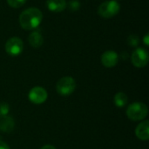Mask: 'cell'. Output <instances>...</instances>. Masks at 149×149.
I'll return each instance as SVG.
<instances>
[{
    "label": "cell",
    "instance_id": "1",
    "mask_svg": "<svg viewBox=\"0 0 149 149\" xmlns=\"http://www.w3.org/2000/svg\"><path fill=\"white\" fill-rule=\"evenodd\" d=\"M43 19V14L38 8H28L19 16V24L24 30L31 31L38 28Z\"/></svg>",
    "mask_w": 149,
    "mask_h": 149
},
{
    "label": "cell",
    "instance_id": "14",
    "mask_svg": "<svg viewBox=\"0 0 149 149\" xmlns=\"http://www.w3.org/2000/svg\"><path fill=\"white\" fill-rule=\"evenodd\" d=\"M26 0H7V3L12 8H20L25 3Z\"/></svg>",
    "mask_w": 149,
    "mask_h": 149
},
{
    "label": "cell",
    "instance_id": "17",
    "mask_svg": "<svg viewBox=\"0 0 149 149\" xmlns=\"http://www.w3.org/2000/svg\"><path fill=\"white\" fill-rule=\"evenodd\" d=\"M0 149H10V147L3 141H0Z\"/></svg>",
    "mask_w": 149,
    "mask_h": 149
},
{
    "label": "cell",
    "instance_id": "18",
    "mask_svg": "<svg viewBox=\"0 0 149 149\" xmlns=\"http://www.w3.org/2000/svg\"><path fill=\"white\" fill-rule=\"evenodd\" d=\"M144 44L148 46L149 45V37H148V34H147L146 36H145V38H144Z\"/></svg>",
    "mask_w": 149,
    "mask_h": 149
},
{
    "label": "cell",
    "instance_id": "2",
    "mask_svg": "<svg viewBox=\"0 0 149 149\" xmlns=\"http://www.w3.org/2000/svg\"><path fill=\"white\" fill-rule=\"evenodd\" d=\"M127 116L133 121L142 120L148 116V106L142 102H135L128 106L127 109Z\"/></svg>",
    "mask_w": 149,
    "mask_h": 149
},
{
    "label": "cell",
    "instance_id": "7",
    "mask_svg": "<svg viewBox=\"0 0 149 149\" xmlns=\"http://www.w3.org/2000/svg\"><path fill=\"white\" fill-rule=\"evenodd\" d=\"M47 97H48V94H47L46 90L41 86H35L31 88L28 94V98L30 101L37 105L43 104L44 102H45V100H47Z\"/></svg>",
    "mask_w": 149,
    "mask_h": 149
},
{
    "label": "cell",
    "instance_id": "10",
    "mask_svg": "<svg viewBox=\"0 0 149 149\" xmlns=\"http://www.w3.org/2000/svg\"><path fill=\"white\" fill-rule=\"evenodd\" d=\"M15 127V121L13 118L10 116H1L0 117V131L3 133H11Z\"/></svg>",
    "mask_w": 149,
    "mask_h": 149
},
{
    "label": "cell",
    "instance_id": "4",
    "mask_svg": "<svg viewBox=\"0 0 149 149\" xmlns=\"http://www.w3.org/2000/svg\"><path fill=\"white\" fill-rule=\"evenodd\" d=\"M75 89L76 81L73 78L69 76L61 78L56 85L57 93L61 96H69L75 91Z\"/></svg>",
    "mask_w": 149,
    "mask_h": 149
},
{
    "label": "cell",
    "instance_id": "15",
    "mask_svg": "<svg viewBox=\"0 0 149 149\" xmlns=\"http://www.w3.org/2000/svg\"><path fill=\"white\" fill-rule=\"evenodd\" d=\"M9 111H10L9 105L5 102H0V117L7 115Z\"/></svg>",
    "mask_w": 149,
    "mask_h": 149
},
{
    "label": "cell",
    "instance_id": "8",
    "mask_svg": "<svg viewBox=\"0 0 149 149\" xmlns=\"http://www.w3.org/2000/svg\"><path fill=\"white\" fill-rule=\"evenodd\" d=\"M101 63L107 68L114 67L119 61V56L114 51H107L101 55Z\"/></svg>",
    "mask_w": 149,
    "mask_h": 149
},
{
    "label": "cell",
    "instance_id": "19",
    "mask_svg": "<svg viewBox=\"0 0 149 149\" xmlns=\"http://www.w3.org/2000/svg\"><path fill=\"white\" fill-rule=\"evenodd\" d=\"M40 149H56V148L52 145H45V146L42 147Z\"/></svg>",
    "mask_w": 149,
    "mask_h": 149
},
{
    "label": "cell",
    "instance_id": "11",
    "mask_svg": "<svg viewBox=\"0 0 149 149\" xmlns=\"http://www.w3.org/2000/svg\"><path fill=\"white\" fill-rule=\"evenodd\" d=\"M66 1L65 0H47L46 6L50 11L58 13L65 10L66 8Z\"/></svg>",
    "mask_w": 149,
    "mask_h": 149
},
{
    "label": "cell",
    "instance_id": "16",
    "mask_svg": "<svg viewBox=\"0 0 149 149\" xmlns=\"http://www.w3.org/2000/svg\"><path fill=\"white\" fill-rule=\"evenodd\" d=\"M139 41H140V39L138 38V36H136L134 34L130 35L128 39H127V42L131 46H136L139 44Z\"/></svg>",
    "mask_w": 149,
    "mask_h": 149
},
{
    "label": "cell",
    "instance_id": "3",
    "mask_svg": "<svg viewBox=\"0 0 149 149\" xmlns=\"http://www.w3.org/2000/svg\"><path fill=\"white\" fill-rule=\"evenodd\" d=\"M120 10V5L116 0H108L102 3L98 9L100 16L105 18H111L116 16Z\"/></svg>",
    "mask_w": 149,
    "mask_h": 149
},
{
    "label": "cell",
    "instance_id": "5",
    "mask_svg": "<svg viewBox=\"0 0 149 149\" xmlns=\"http://www.w3.org/2000/svg\"><path fill=\"white\" fill-rule=\"evenodd\" d=\"M24 50V43L21 38L17 37H12L9 38L5 44V51L7 54L12 57L18 56Z\"/></svg>",
    "mask_w": 149,
    "mask_h": 149
},
{
    "label": "cell",
    "instance_id": "9",
    "mask_svg": "<svg viewBox=\"0 0 149 149\" xmlns=\"http://www.w3.org/2000/svg\"><path fill=\"white\" fill-rule=\"evenodd\" d=\"M135 134L138 139L141 141H148L149 139V122L148 120H144L140 123L136 129Z\"/></svg>",
    "mask_w": 149,
    "mask_h": 149
},
{
    "label": "cell",
    "instance_id": "12",
    "mask_svg": "<svg viewBox=\"0 0 149 149\" xmlns=\"http://www.w3.org/2000/svg\"><path fill=\"white\" fill-rule=\"evenodd\" d=\"M28 41L33 48H39L44 43V38L39 31H34L29 35Z\"/></svg>",
    "mask_w": 149,
    "mask_h": 149
},
{
    "label": "cell",
    "instance_id": "13",
    "mask_svg": "<svg viewBox=\"0 0 149 149\" xmlns=\"http://www.w3.org/2000/svg\"><path fill=\"white\" fill-rule=\"evenodd\" d=\"M113 101H114V104L117 107L121 108V107H124L127 104L128 97L127 96L126 93H124L122 92H119L114 95Z\"/></svg>",
    "mask_w": 149,
    "mask_h": 149
},
{
    "label": "cell",
    "instance_id": "6",
    "mask_svg": "<svg viewBox=\"0 0 149 149\" xmlns=\"http://www.w3.org/2000/svg\"><path fill=\"white\" fill-rule=\"evenodd\" d=\"M132 63L135 67L142 68L148 63V52L146 49L138 47L132 54Z\"/></svg>",
    "mask_w": 149,
    "mask_h": 149
}]
</instances>
